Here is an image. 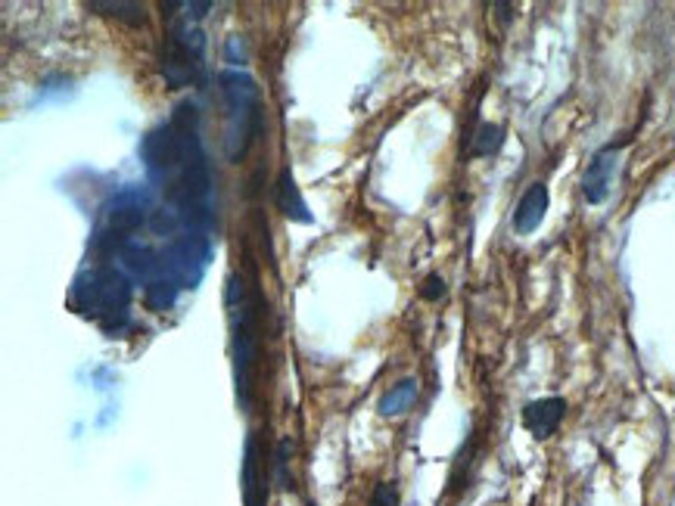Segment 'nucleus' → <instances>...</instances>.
<instances>
[{
	"label": "nucleus",
	"mask_w": 675,
	"mask_h": 506,
	"mask_svg": "<svg viewBox=\"0 0 675 506\" xmlns=\"http://www.w3.org/2000/svg\"><path fill=\"white\" fill-rule=\"evenodd\" d=\"M178 293H181V286L175 283V280L168 277V274H159L156 280H149L147 286H144V295H147V305L153 310H168L175 302H178Z\"/></svg>",
	"instance_id": "2eb2a0df"
},
{
	"label": "nucleus",
	"mask_w": 675,
	"mask_h": 506,
	"mask_svg": "<svg viewBox=\"0 0 675 506\" xmlns=\"http://www.w3.org/2000/svg\"><path fill=\"white\" fill-rule=\"evenodd\" d=\"M548 205H551V193L544 183H529L527 193L520 197L517 209H513V233L517 236H529L536 230L542 228L544 214H548Z\"/></svg>",
	"instance_id": "9d476101"
},
{
	"label": "nucleus",
	"mask_w": 675,
	"mask_h": 506,
	"mask_svg": "<svg viewBox=\"0 0 675 506\" xmlns=\"http://www.w3.org/2000/svg\"><path fill=\"white\" fill-rule=\"evenodd\" d=\"M72 302L82 314L94 317L110 336H122L125 329H132V317H128L132 283L116 267H94L82 274L75 280Z\"/></svg>",
	"instance_id": "f03ea898"
},
{
	"label": "nucleus",
	"mask_w": 675,
	"mask_h": 506,
	"mask_svg": "<svg viewBox=\"0 0 675 506\" xmlns=\"http://www.w3.org/2000/svg\"><path fill=\"white\" fill-rule=\"evenodd\" d=\"M144 218H147V197L141 190H122L118 197H113L103 205V218H100L94 243H97V249H106V252L113 245L122 252L128 245L125 240L144 224Z\"/></svg>",
	"instance_id": "20e7f679"
},
{
	"label": "nucleus",
	"mask_w": 675,
	"mask_h": 506,
	"mask_svg": "<svg viewBox=\"0 0 675 506\" xmlns=\"http://www.w3.org/2000/svg\"><path fill=\"white\" fill-rule=\"evenodd\" d=\"M184 10H187L184 17L197 22V19H202L206 13H209V10H212V3H209V0H199V3H184Z\"/></svg>",
	"instance_id": "6ab92c4d"
},
{
	"label": "nucleus",
	"mask_w": 675,
	"mask_h": 506,
	"mask_svg": "<svg viewBox=\"0 0 675 506\" xmlns=\"http://www.w3.org/2000/svg\"><path fill=\"white\" fill-rule=\"evenodd\" d=\"M414 401H417V379L408 376V379L396 382L390 392L380 398L377 413L386 417V420H396V417H402V413H408L414 408Z\"/></svg>",
	"instance_id": "ddd939ff"
},
{
	"label": "nucleus",
	"mask_w": 675,
	"mask_h": 506,
	"mask_svg": "<svg viewBox=\"0 0 675 506\" xmlns=\"http://www.w3.org/2000/svg\"><path fill=\"white\" fill-rule=\"evenodd\" d=\"M367 506H402V494H398L396 482H377L371 491Z\"/></svg>",
	"instance_id": "a211bd4d"
},
{
	"label": "nucleus",
	"mask_w": 675,
	"mask_h": 506,
	"mask_svg": "<svg viewBox=\"0 0 675 506\" xmlns=\"http://www.w3.org/2000/svg\"><path fill=\"white\" fill-rule=\"evenodd\" d=\"M233 320V382L240 408H252V370L259 355V295L231 308Z\"/></svg>",
	"instance_id": "7ed1b4c3"
},
{
	"label": "nucleus",
	"mask_w": 675,
	"mask_h": 506,
	"mask_svg": "<svg viewBox=\"0 0 675 506\" xmlns=\"http://www.w3.org/2000/svg\"><path fill=\"white\" fill-rule=\"evenodd\" d=\"M218 91L225 99V118H228L225 156H228V162H240L262 128V94H259L256 78L247 75L243 68L218 72Z\"/></svg>",
	"instance_id": "f257e3e1"
},
{
	"label": "nucleus",
	"mask_w": 675,
	"mask_h": 506,
	"mask_svg": "<svg viewBox=\"0 0 675 506\" xmlns=\"http://www.w3.org/2000/svg\"><path fill=\"white\" fill-rule=\"evenodd\" d=\"M87 10L97 13V17L125 22V25H132V29L147 25V7H144V3H134V0H87Z\"/></svg>",
	"instance_id": "f8f14e48"
},
{
	"label": "nucleus",
	"mask_w": 675,
	"mask_h": 506,
	"mask_svg": "<svg viewBox=\"0 0 675 506\" xmlns=\"http://www.w3.org/2000/svg\"><path fill=\"white\" fill-rule=\"evenodd\" d=\"M626 147V140H616L601 147L592 156V162L582 175V199L589 205H601L608 202L610 190H613V178H616V168H620V149Z\"/></svg>",
	"instance_id": "0eeeda50"
},
{
	"label": "nucleus",
	"mask_w": 675,
	"mask_h": 506,
	"mask_svg": "<svg viewBox=\"0 0 675 506\" xmlns=\"http://www.w3.org/2000/svg\"><path fill=\"white\" fill-rule=\"evenodd\" d=\"M202 50H206L202 32H199V29H190V22H178V25L168 32V44H165V82L172 84V87H184V84L199 82Z\"/></svg>",
	"instance_id": "39448f33"
},
{
	"label": "nucleus",
	"mask_w": 675,
	"mask_h": 506,
	"mask_svg": "<svg viewBox=\"0 0 675 506\" xmlns=\"http://www.w3.org/2000/svg\"><path fill=\"white\" fill-rule=\"evenodd\" d=\"M417 295H420L424 302H429V305H436V302H443L445 295H448V283H445L443 274H427L424 283H420V289H417Z\"/></svg>",
	"instance_id": "f3484780"
},
{
	"label": "nucleus",
	"mask_w": 675,
	"mask_h": 506,
	"mask_svg": "<svg viewBox=\"0 0 675 506\" xmlns=\"http://www.w3.org/2000/svg\"><path fill=\"white\" fill-rule=\"evenodd\" d=\"M293 451L297 444L293 439H280L278 447H274V482H278L280 491H293V475H290V460H293Z\"/></svg>",
	"instance_id": "dca6fc26"
},
{
	"label": "nucleus",
	"mask_w": 675,
	"mask_h": 506,
	"mask_svg": "<svg viewBox=\"0 0 675 506\" xmlns=\"http://www.w3.org/2000/svg\"><path fill=\"white\" fill-rule=\"evenodd\" d=\"M563 417H567V401L560 394L539 398V401H529L527 408H523V429L536 441H544L558 432Z\"/></svg>",
	"instance_id": "1a4fd4ad"
},
{
	"label": "nucleus",
	"mask_w": 675,
	"mask_h": 506,
	"mask_svg": "<svg viewBox=\"0 0 675 506\" xmlns=\"http://www.w3.org/2000/svg\"><path fill=\"white\" fill-rule=\"evenodd\" d=\"M212 255V243L202 233H184L163 252V274L175 280L181 289H194Z\"/></svg>",
	"instance_id": "423d86ee"
},
{
	"label": "nucleus",
	"mask_w": 675,
	"mask_h": 506,
	"mask_svg": "<svg viewBox=\"0 0 675 506\" xmlns=\"http://www.w3.org/2000/svg\"><path fill=\"white\" fill-rule=\"evenodd\" d=\"M274 205L278 212L293 221V224H314V214L309 212L305 199H302V190H299L297 178H293V168H280L278 183H274Z\"/></svg>",
	"instance_id": "9b49d317"
},
{
	"label": "nucleus",
	"mask_w": 675,
	"mask_h": 506,
	"mask_svg": "<svg viewBox=\"0 0 675 506\" xmlns=\"http://www.w3.org/2000/svg\"><path fill=\"white\" fill-rule=\"evenodd\" d=\"M268 460L262 454V441L256 432H249L247 451H243V504L268 506Z\"/></svg>",
	"instance_id": "6e6552de"
},
{
	"label": "nucleus",
	"mask_w": 675,
	"mask_h": 506,
	"mask_svg": "<svg viewBox=\"0 0 675 506\" xmlns=\"http://www.w3.org/2000/svg\"><path fill=\"white\" fill-rule=\"evenodd\" d=\"M501 147H505V128L495 122H479L470 134L467 159H489V156H498Z\"/></svg>",
	"instance_id": "4468645a"
},
{
	"label": "nucleus",
	"mask_w": 675,
	"mask_h": 506,
	"mask_svg": "<svg viewBox=\"0 0 675 506\" xmlns=\"http://www.w3.org/2000/svg\"><path fill=\"white\" fill-rule=\"evenodd\" d=\"M492 10H498V19H501V22H505V25H508V22H511V3H492Z\"/></svg>",
	"instance_id": "aec40b11"
}]
</instances>
